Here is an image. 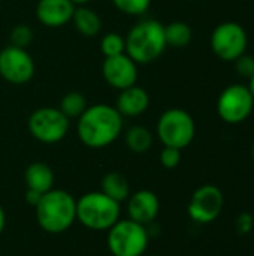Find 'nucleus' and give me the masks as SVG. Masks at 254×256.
<instances>
[{
    "mask_svg": "<svg viewBox=\"0 0 254 256\" xmlns=\"http://www.w3.org/2000/svg\"><path fill=\"white\" fill-rule=\"evenodd\" d=\"M160 162L165 168H175L181 162V150L175 147H165L160 153Z\"/></svg>",
    "mask_w": 254,
    "mask_h": 256,
    "instance_id": "26",
    "label": "nucleus"
},
{
    "mask_svg": "<svg viewBox=\"0 0 254 256\" xmlns=\"http://www.w3.org/2000/svg\"><path fill=\"white\" fill-rule=\"evenodd\" d=\"M102 74L106 82L118 90L135 86L138 80L136 63L124 52L120 56L106 57L102 66Z\"/></svg>",
    "mask_w": 254,
    "mask_h": 256,
    "instance_id": "12",
    "label": "nucleus"
},
{
    "mask_svg": "<svg viewBox=\"0 0 254 256\" xmlns=\"http://www.w3.org/2000/svg\"><path fill=\"white\" fill-rule=\"evenodd\" d=\"M75 6H84V4H87V3H90L91 0H70Z\"/></svg>",
    "mask_w": 254,
    "mask_h": 256,
    "instance_id": "30",
    "label": "nucleus"
},
{
    "mask_svg": "<svg viewBox=\"0 0 254 256\" xmlns=\"http://www.w3.org/2000/svg\"><path fill=\"white\" fill-rule=\"evenodd\" d=\"M58 110L70 120L79 118L81 114L87 110V99L79 92H69L63 96Z\"/></svg>",
    "mask_w": 254,
    "mask_h": 256,
    "instance_id": "21",
    "label": "nucleus"
},
{
    "mask_svg": "<svg viewBox=\"0 0 254 256\" xmlns=\"http://www.w3.org/2000/svg\"><path fill=\"white\" fill-rule=\"evenodd\" d=\"M223 206L222 190L217 186L205 184L195 190L189 204V216L198 224H210L220 216Z\"/></svg>",
    "mask_w": 254,
    "mask_h": 256,
    "instance_id": "11",
    "label": "nucleus"
},
{
    "mask_svg": "<svg viewBox=\"0 0 254 256\" xmlns=\"http://www.w3.org/2000/svg\"><path fill=\"white\" fill-rule=\"evenodd\" d=\"M72 20H73V24H75L76 30L82 36H85V38L96 36L100 32V28H102L100 16L93 9L87 8L85 4L75 8Z\"/></svg>",
    "mask_w": 254,
    "mask_h": 256,
    "instance_id": "17",
    "label": "nucleus"
},
{
    "mask_svg": "<svg viewBox=\"0 0 254 256\" xmlns=\"http://www.w3.org/2000/svg\"><path fill=\"white\" fill-rule=\"evenodd\" d=\"M40 198H42V194H39V192H36V190H31V189H27V192H25V201H27L30 206L36 207V206L39 204Z\"/></svg>",
    "mask_w": 254,
    "mask_h": 256,
    "instance_id": "28",
    "label": "nucleus"
},
{
    "mask_svg": "<svg viewBox=\"0 0 254 256\" xmlns=\"http://www.w3.org/2000/svg\"><path fill=\"white\" fill-rule=\"evenodd\" d=\"M75 12V4L70 0H39L36 6V16L45 26L51 28L67 24Z\"/></svg>",
    "mask_w": 254,
    "mask_h": 256,
    "instance_id": "13",
    "label": "nucleus"
},
{
    "mask_svg": "<svg viewBox=\"0 0 254 256\" xmlns=\"http://www.w3.org/2000/svg\"><path fill=\"white\" fill-rule=\"evenodd\" d=\"M24 180L27 184V189L36 190L39 194H46L52 189L54 184V174L49 165L43 162H33L27 166Z\"/></svg>",
    "mask_w": 254,
    "mask_h": 256,
    "instance_id": "16",
    "label": "nucleus"
},
{
    "mask_svg": "<svg viewBox=\"0 0 254 256\" xmlns=\"http://www.w3.org/2000/svg\"><path fill=\"white\" fill-rule=\"evenodd\" d=\"M70 120L58 110L42 106L31 112L28 118V130L37 141L43 144H55L61 141L69 130Z\"/></svg>",
    "mask_w": 254,
    "mask_h": 256,
    "instance_id": "7",
    "label": "nucleus"
},
{
    "mask_svg": "<svg viewBox=\"0 0 254 256\" xmlns=\"http://www.w3.org/2000/svg\"><path fill=\"white\" fill-rule=\"evenodd\" d=\"M31 39H33V32L25 24H18L10 32V42H12L10 45H13V46L25 48L27 45H30Z\"/></svg>",
    "mask_w": 254,
    "mask_h": 256,
    "instance_id": "24",
    "label": "nucleus"
},
{
    "mask_svg": "<svg viewBox=\"0 0 254 256\" xmlns=\"http://www.w3.org/2000/svg\"><path fill=\"white\" fill-rule=\"evenodd\" d=\"M126 144L133 153H145L153 144V135L144 126H133L126 134Z\"/></svg>",
    "mask_w": 254,
    "mask_h": 256,
    "instance_id": "20",
    "label": "nucleus"
},
{
    "mask_svg": "<svg viewBox=\"0 0 254 256\" xmlns=\"http://www.w3.org/2000/svg\"><path fill=\"white\" fill-rule=\"evenodd\" d=\"M249 88H250V92H252V94H253L254 98V75L250 78V84H249Z\"/></svg>",
    "mask_w": 254,
    "mask_h": 256,
    "instance_id": "31",
    "label": "nucleus"
},
{
    "mask_svg": "<svg viewBox=\"0 0 254 256\" xmlns=\"http://www.w3.org/2000/svg\"><path fill=\"white\" fill-rule=\"evenodd\" d=\"M234 63H235V69H237L240 76L250 80L254 75V56H250V54L244 52Z\"/></svg>",
    "mask_w": 254,
    "mask_h": 256,
    "instance_id": "25",
    "label": "nucleus"
},
{
    "mask_svg": "<svg viewBox=\"0 0 254 256\" xmlns=\"http://www.w3.org/2000/svg\"><path fill=\"white\" fill-rule=\"evenodd\" d=\"M147 226L130 219L118 220L109 228L108 248L114 256H141L148 246Z\"/></svg>",
    "mask_w": 254,
    "mask_h": 256,
    "instance_id": "6",
    "label": "nucleus"
},
{
    "mask_svg": "<svg viewBox=\"0 0 254 256\" xmlns=\"http://www.w3.org/2000/svg\"><path fill=\"white\" fill-rule=\"evenodd\" d=\"M196 126L193 117L181 108L166 110L157 122V135L165 147L186 148L195 138Z\"/></svg>",
    "mask_w": 254,
    "mask_h": 256,
    "instance_id": "5",
    "label": "nucleus"
},
{
    "mask_svg": "<svg viewBox=\"0 0 254 256\" xmlns=\"http://www.w3.org/2000/svg\"><path fill=\"white\" fill-rule=\"evenodd\" d=\"M252 153H253V160H254V144H253V152H252Z\"/></svg>",
    "mask_w": 254,
    "mask_h": 256,
    "instance_id": "32",
    "label": "nucleus"
},
{
    "mask_svg": "<svg viewBox=\"0 0 254 256\" xmlns=\"http://www.w3.org/2000/svg\"><path fill=\"white\" fill-rule=\"evenodd\" d=\"M4 224H6V216H4V210H3V207L0 206V234L3 232V230H4Z\"/></svg>",
    "mask_w": 254,
    "mask_h": 256,
    "instance_id": "29",
    "label": "nucleus"
},
{
    "mask_svg": "<svg viewBox=\"0 0 254 256\" xmlns=\"http://www.w3.org/2000/svg\"><path fill=\"white\" fill-rule=\"evenodd\" d=\"M100 48L105 57H114V56H120L126 51V44L124 39L121 38V34L118 33H108L103 36L102 42H100Z\"/></svg>",
    "mask_w": 254,
    "mask_h": 256,
    "instance_id": "22",
    "label": "nucleus"
},
{
    "mask_svg": "<svg viewBox=\"0 0 254 256\" xmlns=\"http://www.w3.org/2000/svg\"><path fill=\"white\" fill-rule=\"evenodd\" d=\"M160 210V202L156 194L150 190H139L130 200L127 206V213L130 220L139 225H150L154 222Z\"/></svg>",
    "mask_w": 254,
    "mask_h": 256,
    "instance_id": "14",
    "label": "nucleus"
},
{
    "mask_svg": "<svg viewBox=\"0 0 254 256\" xmlns=\"http://www.w3.org/2000/svg\"><path fill=\"white\" fill-rule=\"evenodd\" d=\"M211 50L223 62H235L246 52L249 36L246 28L235 22L226 21L219 24L211 34Z\"/></svg>",
    "mask_w": 254,
    "mask_h": 256,
    "instance_id": "8",
    "label": "nucleus"
},
{
    "mask_svg": "<svg viewBox=\"0 0 254 256\" xmlns=\"http://www.w3.org/2000/svg\"><path fill=\"white\" fill-rule=\"evenodd\" d=\"M36 218L42 230L49 234L66 231L76 219V201L64 190H48L36 206Z\"/></svg>",
    "mask_w": 254,
    "mask_h": 256,
    "instance_id": "3",
    "label": "nucleus"
},
{
    "mask_svg": "<svg viewBox=\"0 0 254 256\" xmlns=\"http://www.w3.org/2000/svg\"><path fill=\"white\" fill-rule=\"evenodd\" d=\"M76 219L90 230H109L120 220V202L103 192H90L76 201Z\"/></svg>",
    "mask_w": 254,
    "mask_h": 256,
    "instance_id": "4",
    "label": "nucleus"
},
{
    "mask_svg": "<svg viewBox=\"0 0 254 256\" xmlns=\"http://www.w3.org/2000/svg\"><path fill=\"white\" fill-rule=\"evenodd\" d=\"M112 3L126 15H142L148 10L151 0H112Z\"/></svg>",
    "mask_w": 254,
    "mask_h": 256,
    "instance_id": "23",
    "label": "nucleus"
},
{
    "mask_svg": "<svg viewBox=\"0 0 254 256\" xmlns=\"http://www.w3.org/2000/svg\"><path fill=\"white\" fill-rule=\"evenodd\" d=\"M0 75L10 84L21 86L34 75V62L25 48L9 45L0 51Z\"/></svg>",
    "mask_w": 254,
    "mask_h": 256,
    "instance_id": "10",
    "label": "nucleus"
},
{
    "mask_svg": "<svg viewBox=\"0 0 254 256\" xmlns=\"http://www.w3.org/2000/svg\"><path fill=\"white\" fill-rule=\"evenodd\" d=\"M193 32L190 26L184 21H172L171 24L165 26V39L166 45L174 48H184L190 44Z\"/></svg>",
    "mask_w": 254,
    "mask_h": 256,
    "instance_id": "19",
    "label": "nucleus"
},
{
    "mask_svg": "<svg viewBox=\"0 0 254 256\" xmlns=\"http://www.w3.org/2000/svg\"><path fill=\"white\" fill-rule=\"evenodd\" d=\"M126 54L138 64L156 62L165 51V26L156 20H144L133 26L126 39Z\"/></svg>",
    "mask_w": 254,
    "mask_h": 256,
    "instance_id": "2",
    "label": "nucleus"
},
{
    "mask_svg": "<svg viewBox=\"0 0 254 256\" xmlns=\"http://www.w3.org/2000/svg\"><path fill=\"white\" fill-rule=\"evenodd\" d=\"M253 216L250 213H241L235 222V230L240 236H246L253 230Z\"/></svg>",
    "mask_w": 254,
    "mask_h": 256,
    "instance_id": "27",
    "label": "nucleus"
},
{
    "mask_svg": "<svg viewBox=\"0 0 254 256\" xmlns=\"http://www.w3.org/2000/svg\"><path fill=\"white\" fill-rule=\"evenodd\" d=\"M78 136L87 147L102 148L112 144L123 129V116L115 106L97 104L87 106L78 118Z\"/></svg>",
    "mask_w": 254,
    "mask_h": 256,
    "instance_id": "1",
    "label": "nucleus"
},
{
    "mask_svg": "<svg viewBox=\"0 0 254 256\" xmlns=\"http://www.w3.org/2000/svg\"><path fill=\"white\" fill-rule=\"evenodd\" d=\"M102 192L117 202L129 198V183L120 172H108L102 180Z\"/></svg>",
    "mask_w": 254,
    "mask_h": 256,
    "instance_id": "18",
    "label": "nucleus"
},
{
    "mask_svg": "<svg viewBox=\"0 0 254 256\" xmlns=\"http://www.w3.org/2000/svg\"><path fill=\"white\" fill-rule=\"evenodd\" d=\"M254 106V98L249 86H228L217 99V112L229 124H238L247 120Z\"/></svg>",
    "mask_w": 254,
    "mask_h": 256,
    "instance_id": "9",
    "label": "nucleus"
},
{
    "mask_svg": "<svg viewBox=\"0 0 254 256\" xmlns=\"http://www.w3.org/2000/svg\"><path fill=\"white\" fill-rule=\"evenodd\" d=\"M148 105H150L148 93L142 87L132 86L124 90H120V96L117 99L115 108L121 116L136 117L145 112Z\"/></svg>",
    "mask_w": 254,
    "mask_h": 256,
    "instance_id": "15",
    "label": "nucleus"
}]
</instances>
